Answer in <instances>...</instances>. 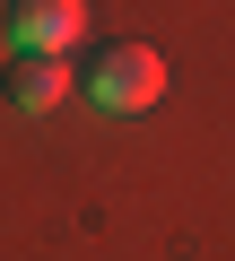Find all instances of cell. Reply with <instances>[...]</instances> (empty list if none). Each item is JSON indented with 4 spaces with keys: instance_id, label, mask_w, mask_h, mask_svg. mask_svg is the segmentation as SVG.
<instances>
[{
    "instance_id": "obj_1",
    "label": "cell",
    "mask_w": 235,
    "mask_h": 261,
    "mask_svg": "<svg viewBox=\"0 0 235 261\" xmlns=\"http://www.w3.org/2000/svg\"><path fill=\"white\" fill-rule=\"evenodd\" d=\"M87 96H96L105 113H148V105L166 96V53H148V44H105L96 70H87Z\"/></svg>"
},
{
    "instance_id": "obj_2",
    "label": "cell",
    "mask_w": 235,
    "mask_h": 261,
    "mask_svg": "<svg viewBox=\"0 0 235 261\" xmlns=\"http://www.w3.org/2000/svg\"><path fill=\"white\" fill-rule=\"evenodd\" d=\"M87 35V0H9V53H70Z\"/></svg>"
},
{
    "instance_id": "obj_3",
    "label": "cell",
    "mask_w": 235,
    "mask_h": 261,
    "mask_svg": "<svg viewBox=\"0 0 235 261\" xmlns=\"http://www.w3.org/2000/svg\"><path fill=\"white\" fill-rule=\"evenodd\" d=\"M0 96H9L18 113H53V105L70 96V61H61V53H9Z\"/></svg>"
}]
</instances>
